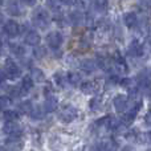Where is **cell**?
Wrapping results in <instances>:
<instances>
[{"mask_svg": "<svg viewBox=\"0 0 151 151\" xmlns=\"http://www.w3.org/2000/svg\"><path fill=\"white\" fill-rule=\"evenodd\" d=\"M32 21H33L35 27H37V28H40V29H45L48 27V24H49V21H50L49 13H48L45 9L40 8V9H37L36 12L33 13V19H32Z\"/></svg>", "mask_w": 151, "mask_h": 151, "instance_id": "obj_1", "label": "cell"}, {"mask_svg": "<svg viewBox=\"0 0 151 151\" xmlns=\"http://www.w3.org/2000/svg\"><path fill=\"white\" fill-rule=\"evenodd\" d=\"M3 133L8 138H20L21 137V127L16 121H5L3 126Z\"/></svg>", "mask_w": 151, "mask_h": 151, "instance_id": "obj_2", "label": "cell"}, {"mask_svg": "<svg viewBox=\"0 0 151 151\" xmlns=\"http://www.w3.org/2000/svg\"><path fill=\"white\" fill-rule=\"evenodd\" d=\"M77 117H78V110L76 109L74 106H72V105H65V106L60 110V113H58V118L65 123L72 122V121H74Z\"/></svg>", "mask_w": 151, "mask_h": 151, "instance_id": "obj_3", "label": "cell"}, {"mask_svg": "<svg viewBox=\"0 0 151 151\" xmlns=\"http://www.w3.org/2000/svg\"><path fill=\"white\" fill-rule=\"evenodd\" d=\"M4 73L8 80H17L21 77V68L12 60H8L4 65Z\"/></svg>", "mask_w": 151, "mask_h": 151, "instance_id": "obj_4", "label": "cell"}, {"mask_svg": "<svg viewBox=\"0 0 151 151\" xmlns=\"http://www.w3.org/2000/svg\"><path fill=\"white\" fill-rule=\"evenodd\" d=\"M3 29H4L5 35L8 37H16L21 33V25L16 20H13V19H9V20L5 21Z\"/></svg>", "mask_w": 151, "mask_h": 151, "instance_id": "obj_5", "label": "cell"}, {"mask_svg": "<svg viewBox=\"0 0 151 151\" xmlns=\"http://www.w3.org/2000/svg\"><path fill=\"white\" fill-rule=\"evenodd\" d=\"M47 42L52 49H60V47L63 45L64 42V37L60 32L57 31H53V32H49L47 36Z\"/></svg>", "mask_w": 151, "mask_h": 151, "instance_id": "obj_6", "label": "cell"}, {"mask_svg": "<svg viewBox=\"0 0 151 151\" xmlns=\"http://www.w3.org/2000/svg\"><path fill=\"white\" fill-rule=\"evenodd\" d=\"M24 40H25V42L28 45H31V47H37V45L40 44V41H41V36H40V33L37 31L29 29V31H27V33L24 35Z\"/></svg>", "mask_w": 151, "mask_h": 151, "instance_id": "obj_7", "label": "cell"}, {"mask_svg": "<svg viewBox=\"0 0 151 151\" xmlns=\"http://www.w3.org/2000/svg\"><path fill=\"white\" fill-rule=\"evenodd\" d=\"M127 102H129V97L125 94H117L113 99V105H114V109L119 113H123L127 107Z\"/></svg>", "mask_w": 151, "mask_h": 151, "instance_id": "obj_8", "label": "cell"}, {"mask_svg": "<svg viewBox=\"0 0 151 151\" xmlns=\"http://www.w3.org/2000/svg\"><path fill=\"white\" fill-rule=\"evenodd\" d=\"M143 52H145V48L138 40H133L127 48V53L131 57H141L143 55Z\"/></svg>", "mask_w": 151, "mask_h": 151, "instance_id": "obj_9", "label": "cell"}, {"mask_svg": "<svg viewBox=\"0 0 151 151\" xmlns=\"http://www.w3.org/2000/svg\"><path fill=\"white\" fill-rule=\"evenodd\" d=\"M97 68H98L97 61L91 60V58H86V60H83L82 63H81V69H82V72L86 73V74L94 73V72L97 70Z\"/></svg>", "mask_w": 151, "mask_h": 151, "instance_id": "obj_10", "label": "cell"}, {"mask_svg": "<svg viewBox=\"0 0 151 151\" xmlns=\"http://www.w3.org/2000/svg\"><path fill=\"white\" fill-rule=\"evenodd\" d=\"M57 107H58V99L56 98L53 94L47 96V98H45V104H44L45 111L52 113V111H55V110H57Z\"/></svg>", "mask_w": 151, "mask_h": 151, "instance_id": "obj_11", "label": "cell"}, {"mask_svg": "<svg viewBox=\"0 0 151 151\" xmlns=\"http://www.w3.org/2000/svg\"><path fill=\"white\" fill-rule=\"evenodd\" d=\"M5 151H20L23 149V143H21L20 138H9L4 146Z\"/></svg>", "mask_w": 151, "mask_h": 151, "instance_id": "obj_12", "label": "cell"}, {"mask_svg": "<svg viewBox=\"0 0 151 151\" xmlns=\"http://www.w3.org/2000/svg\"><path fill=\"white\" fill-rule=\"evenodd\" d=\"M98 90V83L96 81H85L81 83V91L83 94H94Z\"/></svg>", "mask_w": 151, "mask_h": 151, "instance_id": "obj_13", "label": "cell"}, {"mask_svg": "<svg viewBox=\"0 0 151 151\" xmlns=\"http://www.w3.org/2000/svg\"><path fill=\"white\" fill-rule=\"evenodd\" d=\"M123 23H125V25L127 28H134L138 24V17H137V15L134 12H127L123 15Z\"/></svg>", "mask_w": 151, "mask_h": 151, "instance_id": "obj_14", "label": "cell"}, {"mask_svg": "<svg viewBox=\"0 0 151 151\" xmlns=\"http://www.w3.org/2000/svg\"><path fill=\"white\" fill-rule=\"evenodd\" d=\"M33 83H35V81L32 80L31 76H25V77L21 80V83H20V89H21V91H23V94L29 93L31 89L33 88Z\"/></svg>", "mask_w": 151, "mask_h": 151, "instance_id": "obj_15", "label": "cell"}, {"mask_svg": "<svg viewBox=\"0 0 151 151\" xmlns=\"http://www.w3.org/2000/svg\"><path fill=\"white\" fill-rule=\"evenodd\" d=\"M7 12L9 13L11 16H20L21 9H20V5H19L17 0H9V1H8Z\"/></svg>", "mask_w": 151, "mask_h": 151, "instance_id": "obj_16", "label": "cell"}, {"mask_svg": "<svg viewBox=\"0 0 151 151\" xmlns=\"http://www.w3.org/2000/svg\"><path fill=\"white\" fill-rule=\"evenodd\" d=\"M68 19H69V21H70L73 25L77 27V25H81V24H82L83 15H82V12H81V11H73V12L69 13Z\"/></svg>", "mask_w": 151, "mask_h": 151, "instance_id": "obj_17", "label": "cell"}, {"mask_svg": "<svg viewBox=\"0 0 151 151\" xmlns=\"http://www.w3.org/2000/svg\"><path fill=\"white\" fill-rule=\"evenodd\" d=\"M45 113H47V111H45L44 107H41V106H39V105H37V106H33V107H32V110H31V113H29V115H31L33 119H41V118L45 115Z\"/></svg>", "mask_w": 151, "mask_h": 151, "instance_id": "obj_18", "label": "cell"}, {"mask_svg": "<svg viewBox=\"0 0 151 151\" xmlns=\"http://www.w3.org/2000/svg\"><path fill=\"white\" fill-rule=\"evenodd\" d=\"M19 117H20L19 111L12 110V109H7V110H4V113H3V118H4V121H17Z\"/></svg>", "mask_w": 151, "mask_h": 151, "instance_id": "obj_19", "label": "cell"}, {"mask_svg": "<svg viewBox=\"0 0 151 151\" xmlns=\"http://www.w3.org/2000/svg\"><path fill=\"white\" fill-rule=\"evenodd\" d=\"M9 50L12 55L19 56V57L24 56V53H25V48L20 44H9Z\"/></svg>", "mask_w": 151, "mask_h": 151, "instance_id": "obj_20", "label": "cell"}, {"mask_svg": "<svg viewBox=\"0 0 151 151\" xmlns=\"http://www.w3.org/2000/svg\"><path fill=\"white\" fill-rule=\"evenodd\" d=\"M55 82L57 83V86H60V88H65V86L68 85V78H66V74L61 73V72L56 73L55 74Z\"/></svg>", "mask_w": 151, "mask_h": 151, "instance_id": "obj_21", "label": "cell"}, {"mask_svg": "<svg viewBox=\"0 0 151 151\" xmlns=\"http://www.w3.org/2000/svg\"><path fill=\"white\" fill-rule=\"evenodd\" d=\"M31 77H32V80L36 81V82H42V81L45 80L44 72H42L41 69H39V68H33V69H32Z\"/></svg>", "mask_w": 151, "mask_h": 151, "instance_id": "obj_22", "label": "cell"}, {"mask_svg": "<svg viewBox=\"0 0 151 151\" xmlns=\"http://www.w3.org/2000/svg\"><path fill=\"white\" fill-rule=\"evenodd\" d=\"M66 78H68V83H70L73 86H77L81 82V76L78 73H76V72H69L66 74Z\"/></svg>", "mask_w": 151, "mask_h": 151, "instance_id": "obj_23", "label": "cell"}, {"mask_svg": "<svg viewBox=\"0 0 151 151\" xmlns=\"http://www.w3.org/2000/svg\"><path fill=\"white\" fill-rule=\"evenodd\" d=\"M61 7H63L61 0H48V8L53 12H60Z\"/></svg>", "mask_w": 151, "mask_h": 151, "instance_id": "obj_24", "label": "cell"}, {"mask_svg": "<svg viewBox=\"0 0 151 151\" xmlns=\"http://www.w3.org/2000/svg\"><path fill=\"white\" fill-rule=\"evenodd\" d=\"M101 151H113L114 150V143L111 141H102L98 147Z\"/></svg>", "mask_w": 151, "mask_h": 151, "instance_id": "obj_25", "label": "cell"}, {"mask_svg": "<svg viewBox=\"0 0 151 151\" xmlns=\"http://www.w3.org/2000/svg\"><path fill=\"white\" fill-rule=\"evenodd\" d=\"M101 105H102V102H101V98H98V97H96V98H93L90 101V104H89V107H90V110L91 111H97V110H99L101 109Z\"/></svg>", "mask_w": 151, "mask_h": 151, "instance_id": "obj_26", "label": "cell"}, {"mask_svg": "<svg viewBox=\"0 0 151 151\" xmlns=\"http://www.w3.org/2000/svg\"><path fill=\"white\" fill-rule=\"evenodd\" d=\"M94 8L98 12H104L107 8V0H94Z\"/></svg>", "mask_w": 151, "mask_h": 151, "instance_id": "obj_27", "label": "cell"}, {"mask_svg": "<svg viewBox=\"0 0 151 151\" xmlns=\"http://www.w3.org/2000/svg\"><path fill=\"white\" fill-rule=\"evenodd\" d=\"M32 107H33V105L31 104V101H24L20 104V109L23 110L24 113H27V114H29L32 110Z\"/></svg>", "mask_w": 151, "mask_h": 151, "instance_id": "obj_28", "label": "cell"}, {"mask_svg": "<svg viewBox=\"0 0 151 151\" xmlns=\"http://www.w3.org/2000/svg\"><path fill=\"white\" fill-rule=\"evenodd\" d=\"M45 55H47V49H45L44 47H37L36 49H35V56H36V58H42L45 57Z\"/></svg>", "mask_w": 151, "mask_h": 151, "instance_id": "obj_29", "label": "cell"}, {"mask_svg": "<svg viewBox=\"0 0 151 151\" xmlns=\"http://www.w3.org/2000/svg\"><path fill=\"white\" fill-rule=\"evenodd\" d=\"M90 3L91 0H76V5H78L81 8H88L90 5Z\"/></svg>", "mask_w": 151, "mask_h": 151, "instance_id": "obj_30", "label": "cell"}, {"mask_svg": "<svg viewBox=\"0 0 151 151\" xmlns=\"http://www.w3.org/2000/svg\"><path fill=\"white\" fill-rule=\"evenodd\" d=\"M55 20H56V23H57L60 27H64V25H65V24H66V19L64 17L63 15H58L57 17L55 19Z\"/></svg>", "mask_w": 151, "mask_h": 151, "instance_id": "obj_31", "label": "cell"}, {"mask_svg": "<svg viewBox=\"0 0 151 151\" xmlns=\"http://www.w3.org/2000/svg\"><path fill=\"white\" fill-rule=\"evenodd\" d=\"M7 105H8V98H5V97H1V96H0V111H1V110L4 109Z\"/></svg>", "mask_w": 151, "mask_h": 151, "instance_id": "obj_32", "label": "cell"}, {"mask_svg": "<svg viewBox=\"0 0 151 151\" xmlns=\"http://www.w3.org/2000/svg\"><path fill=\"white\" fill-rule=\"evenodd\" d=\"M21 3H23L24 5H27V7H32V5L36 4L37 0H20Z\"/></svg>", "mask_w": 151, "mask_h": 151, "instance_id": "obj_33", "label": "cell"}, {"mask_svg": "<svg viewBox=\"0 0 151 151\" xmlns=\"http://www.w3.org/2000/svg\"><path fill=\"white\" fill-rule=\"evenodd\" d=\"M63 5H66V7H72V5H76V0H61Z\"/></svg>", "mask_w": 151, "mask_h": 151, "instance_id": "obj_34", "label": "cell"}, {"mask_svg": "<svg viewBox=\"0 0 151 151\" xmlns=\"http://www.w3.org/2000/svg\"><path fill=\"white\" fill-rule=\"evenodd\" d=\"M143 73H145V74H146V77H147V78H149V80L151 81V66H150V68H147V69H146V70H145V72H143Z\"/></svg>", "mask_w": 151, "mask_h": 151, "instance_id": "obj_35", "label": "cell"}, {"mask_svg": "<svg viewBox=\"0 0 151 151\" xmlns=\"http://www.w3.org/2000/svg\"><path fill=\"white\" fill-rule=\"evenodd\" d=\"M141 3H142L143 5H146V7H147V5L151 4V0H141Z\"/></svg>", "mask_w": 151, "mask_h": 151, "instance_id": "obj_36", "label": "cell"}, {"mask_svg": "<svg viewBox=\"0 0 151 151\" xmlns=\"http://www.w3.org/2000/svg\"><path fill=\"white\" fill-rule=\"evenodd\" d=\"M3 23H4V16H3V13L0 12V25H1Z\"/></svg>", "mask_w": 151, "mask_h": 151, "instance_id": "obj_37", "label": "cell"}, {"mask_svg": "<svg viewBox=\"0 0 151 151\" xmlns=\"http://www.w3.org/2000/svg\"><path fill=\"white\" fill-rule=\"evenodd\" d=\"M146 138H147V141H149V142H150V143H151V131H149V133H147Z\"/></svg>", "mask_w": 151, "mask_h": 151, "instance_id": "obj_38", "label": "cell"}, {"mask_svg": "<svg viewBox=\"0 0 151 151\" xmlns=\"http://www.w3.org/2000/svg\"><path fill=\"white\" fill-rule=\"evenodd\" d=\"M0 151H5V149H4V146H0Z\"/></svg>", "mask_w": 151, "mask_h": 151, "instance_id": "obj_39", "label": "cell"}, {"mask_svg": "<svg viewBox=\"0 0 151 151\" xmlns=\"http://www.w3.org/2000/svg\"><path fill=\"white\" fill-rule=\"evenodd\" d=\"M3 4H4V0H0V7H1Z\"/></svg>", "mask_w": 151, "mask_h": 151, "instance_id": "obj_40", "label": "cell"}, {"mask_svg": "<svg viewBox=\"0 0 151 151\" xmlns=\"http://www.w3.org/2000/svg\"><path fill=\"white\" fill-rule=\"evenodd\" d=\"M94 151H101V150H99V149H96V150H94Z\"/></svg>", "mask_w": 151, "mask_h": 151, "instance_id": "obj_41", "label": "cell"}]
</instances>
